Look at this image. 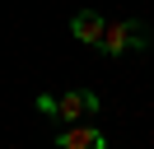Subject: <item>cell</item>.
Returning a JSON list of instances; mask_svg holds the SVG:
<instances>
[{
    "mask_svg": "<svg viewBox=\"0 0 154 149\" xmlns=\"http://www.w3.org/2000/svg\"><path fill=\"white\" fill-rule=\"evenodd\" d=\"M103 28H107V23L94 14V9H79V14L70 19V33H75L79 42H89V47H98V42H103Z\"/></svg>",
    "mask_w": 154,
    "mask_h": 149,
    "instance_id": "cell-4",
    "label": "cell"
},
{
    "mask_svg": "<svg viewBox=\"0 0 154 149\" xmlns=\"http://www.w3.org/2000/svg\"><path fill=\"white\" fill-rule=\"evenodd\" d=\"M103 47L107 56H117V51H126V47H149V28L145 23H135V19H122V23H107L103 28Z\"/></svg>",
    "mask_w": 154,
    "mask_h": 149,
    "instance_id": "cell-1",
    "label": "cell"
},
{
    "mask_svg": "<svg viewBox=\"0 0 154 149\" xmlns=\"http://www.w3.org/2000/svg\"><path fill=\"white\" fill-rule=\"evenodd\" d=\"M56 149H107V140L98 126H66L56 135Z\"/></svg>",
    "mask_w": 154,
    "mask_h": 149,
    "instance_id": "cell-3",
    "label": "cell"
},
{
    "mask_svg": "<svg viewBox=\"0 0 154 149\" xmlns=\"http://www.w3.org/2000/svg\"><path fill=\"white\" fill-rule=\"evenodd\" d=\"M89 112H98V93L94 89H70V93H61L51 102V117H61L66 126H79Z\"/></svg>",
    "mask_w": 154,
    "mask_h": 149,
    "instance_id": "cell-2",
    "label": "cell"
}]
</instances>
